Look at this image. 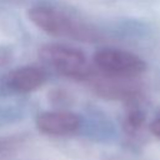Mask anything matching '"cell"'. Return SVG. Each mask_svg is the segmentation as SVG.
Wrapping results in <instances>:
<instances>
[{
  "label": "cell",
  "mask_w": 160,
  "mask_h": 160,
  "mask_svg": "<svg viewBox=\"0 0 160 160\" xmlns=\"http://www.w3.org/2000/svg\"><path fill=\"white\" fill-rule=\"evenodd\" d=\"M28 18L35 26L56 38L82 42H92L99 39V32L94 28L52 6H32L28 11Z\"/></svg>",
  "instance_id": "1"
},
{
  "label": "cell",
  "mask_w": 160,
  "mask_h": 160,
  "mask_svg": "<svg viewBox=\"0 0 160 160\" xmlns=\"http://www.w3.org/2000/svg\"><path fill=\"white\" fill-rule=\"evenodd\" d=\"M39 56L44 64L56 72L76 79L86 80L94 76L86 56L78 49L64 44H48L39 50Z\"/></svg>",
  "instance_id": "2"
},
{
  "label": "cell",
  "mask_w": 160,
  "mask_h": 160,
  "mask_svg": "<svg viewBox=\"0 0 160 160\" xmlns=\"http://www.w3.org/2000/svg\"><path fill=\"white\" fill-rule=\"evenodd\" d=\"M94 65L104 75L135 79L146 70V62L138 55L116 48H104L94 54Z\"/></svg>",
  "instance_id": "3"
},
{
  "label": "cell",
  "mask_w": 160,
  "mask_h": 160,
  "mask_svg": "<svg viewBox=\"0 0 160 160\" xmlns=\"http://www.w3.org/2000/svg\"><path fill=\"white\" fill-rule=\"evenodd\" d=\"M35 124L38 130L42 134L62 136L78 131V129L81 125V119L79 115L71 111L56 110L39 114L36 116Z\"/></svg>",
  "instance_id": "4"
},
{
  "label": "cell",
  "mask_w": 160,
  "mask_h": 160,
  "mask_svg": "<svg viewBox=\"0 0 160 160\" xmlns=\"http://www.w3.org/2000/svg\"><path fill=\"white\" fill-rule=\"evenodd\" d=\"M46 80V74L38 66H20L6 74L4 85L18 94H25L36 90Z\"/></svg>",
  "instance_id": "5"
},
{
  "label": "cell",
  "mask_w": 160,
  "mask_h": 160,
  "mask_svg": "<svg viewBox=\"0 0 160 160\" xmlns=\"http://www.w3.org/2000/svg\"><path fill=\"white\" fill-rule=\"evenodd\" d=\"M94 81V89L95 91L106 99L112 100H134L139 96V86L132 82L134 79H121V78H114L102 74V78L100 79H92Z\"/></svg>",
  "instance_id": "6"
},
{
  "label": "cell",
  "mask_w": 160,
  "mask_h": 160,
  "mask_svg": "<svg viewBox=\"0 0 160 160\" xmlns=\"http://www.w3.org/2000/svg\"><path fill=\"white\" fill-rule=\"evenodd\" d=\"M136 100L138 99L128 101L129 102V110H128L126 118H125V129H126V131H129L131 134L136 132L144 122V112L138 106Z\"/></svg>",
  "instance_id": "7"
},
{
  "label": "cell",
  "mask_w": 160,
  "mask_h": 160,
  "mask_svg": "<svg viewBox=\"0 0 160 160\" xmlns=\"http://www.w3.org/2000/svg\"><path fill=\"white\" fill-rule=\"evenodd\" d=\"M149 129H150V131H151V134H152L154 136H156L158 139H160V111H159V114L154 118V120L150 122Z\"/></svg>",
  "instance_id": "8"
},
{
  "label": "cell",
  "mask_w": 160,
  "mask_h": 160,
  "mask_svg": "<svg viewBox=\"0 0 160 160\" xmlns=\"http://www.w3.org/2000/svg\"><path fill=\"white\" fill-rule=\"evenodd\" d=\"M9 61V52L5 50H0V66Z\"/></svg>",
  "instance_id": "9"
},
{
  "label": "cell",
  "mask_w": 160,
  "mask_h": 160,
  "mask_svg": "<svg viewBox=\"0 0 160 160\" xmlns=\"http://www.w3.org/2000/svg\"><path fill=\"white\" fill-rule=\"evenodd\" d=\"M5 145H6V144H5V141H4V140H0V150H1Z\"/></svg>",
  "instance_id": "10"
}]
</instances>
